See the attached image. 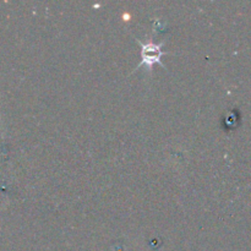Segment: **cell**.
Here are the masks:
<instances>
[{
    "label": "cell",
    "instance_id": "1",
    "mask_svg": "<svg viewBox=\"0 0 251 251\" xmlns=\"http://www.w3.org/2000/svg\"><path fill=\"white\" fill-rule=\"evenodd\" d=\"M136 39L137 43L141 46V63L137 65L136 70L137 69L141 68L142 65H146L147 68H149V70H151L152 65L156 63H158L159 65L163 66L164 69H167V66L164 65L163 61L161 60V58L163 55H166V54H169L168 51H164L163 49V46L164 43H166V41L163 42H159L158 44L157 43H153V42H141L140 39L135 38Z\"/></svg>",
    "mask_w": 251,
    "mask_h": 251
}]
</instances>
